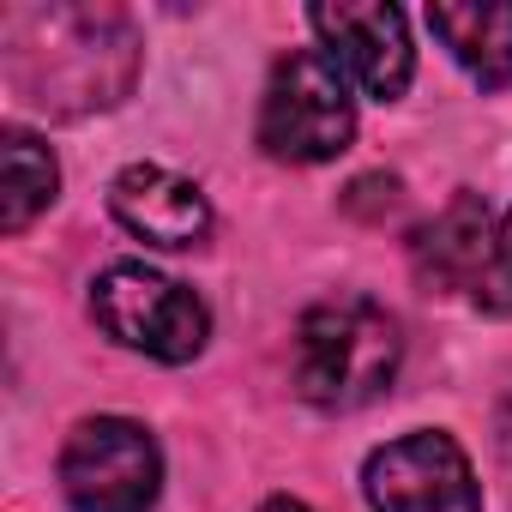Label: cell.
Here are the masks:
<instances>
[{
  "mask_svg": "<svg viewBox=\"0 0 512 512\" xmlns=\"http://www.w3.org/2000/svg\"><path fill=\"white\" fill-rule=\"evenodd\" d=\"M356 139V103L344 73L320 49H296L272 67L260 103V145L278 163H332Z\"/></svg>",
  "mask_w": 512,
  "mask_h": 512,
  "instance_id": "3957f363",
  "label": "cell"
},
{
  "mask_svg": "<svg viewBox=\"0 0 512 512\" xmlns=\"http://www.w3.org/2000/svg\"><path fill=\"white\" fill-rule=\"evenodd\" d=\"M494 247V217L476 193H458L422 235H416V278L428 290H476Z\"/></svg>",
  "mask_w": 512,
  "mask_h": 512,
  "instance_id": "9c48e42d",
  "label": "cell"
},
{
  "mask_svg": "<svg viewBox=\"0 0 512 512\" xmlns=\"http://www.w3.org/2000/svg\"><path fill=\"white\" fill-rule=\"evenodd\" d=\"M404 362L398 320L368 296H332L296 326V392L314 410H362L392 392Z\"/></svg>",
  "mask_w": 512,
  "mask_h": 512,
  "instance_id": "7a4b0ae2",
  "label": "cell"
},
{
  "mask_svg": "<svg viewBox=\"0 0 512 512\" xmlns=\"http://www.w3.org/2000/svg\"><path fill=\"white\" fill-rule=\"evenodd\" d=\"M428 31L446 43V55L482 85H512V0H476V7H428Z\"/></svg>",
  "mask_w": 512,
  "mask_h": 512,
  "instance_id": "30bf717a",
  "label": "cell"
},
{
  "mask_svg": "<svg viewBox=\"0 0 512 512\" xmlns=\"http://www.w3.org/2000/svg\"><path fill=\"white\" fill-rule=\"evenodd\" d=\"M260 512H314V506H302V500H290V494H272Z\"/></svg>",
  "mask_w": 512,
  "mask_h": 512,
  "instance_id": "4fadbf2b",
  "label": "cell"
},
{
  "mask_svg": "<svg viewBox=\"0 0 512 512\" xmlns=\"http://www.w3.org/2000/svg\"><path fill=\"white\" fill-rule=\"evenodd\" d=\"M163 488V452L133 416H91L61 446V494L73 512H151Z\"/></svg>",
  "mask_w": 512,
  "mask_h": 512,
  "instance_id": "5b68a950",
  "label": "cell"
},
{
  "mask_svg": "<svg viewBox=\"0 0 512 512\" xmlns=\"http://www.w3.org/2000/svg\"><path fill=\"white\" fill-rule=\"evenodd\" d=\"M61 187V169H55V151L25 133V127H7L0 133V229L19 235Z\"/></svg>",
  "mask_w": 512,
  "mask_h": 512,
  "instance_id": "8fae6325",
  "label": "cell"
},
{
  "mask_svg": "<svg viewBox=\"0 0 512 512\" xmlns=\"http://www.w3.org/2000/svg\"><path fill=\"white\" fill-rule=\"evenodd\" d=\"M0 49L7 85L49 115L115 109L139 79V37L109 7H13Z\"/></svg>",
  "mask_w": 512,
  "mask_h": 512,
  "instance_id": "6da1fadb",
  "label": "cell"
},
{
  "mask_svg": "<svg viewBox=\"0 0 512 512\" xmlns=\"http://www.w3.org/2000/svg\"><path fill=\"white\" fill-rule=\"evenodd\" d=\"M91 320L121 350H139V356L169 362V368L193 362L205 350V338H211L205 302L187 284H175V278H163V272H151L139 260H121L91 284Z\"/></svg>",
  "mask_w": 512,
  "mask_h": 512,
  "instance_id": "277c9868",
  "label": "cell"
},
{
  "mask_svg": "<svg viewBox=\"0 0 512 512\" xmlns=\"http://www.w3.org/2000/svg\"><path fill=\"white\" fill-rule=\"evenodd\" d=\"M109 211L151 247H199L211 235V199L163 163H127L109 181Z\"/></svg>",
  "mask_w": 512,
  "mask_h": 512,
  "instance_id": "ba28073f",
  "label": "cell"
},
{
  "mask_svg": "<svg viewBox=\"0 0 512 512\" xmlns=\"http://www.w3.org/2000/svg\"><path fill=\"white\" fill-rule=\"evenodd\" d=\"M488 314H512V211L494 223V247H488V266L470 290Z\"/></svg>",
  "mask_w": 512,
  "mask_h": 512,
  "instance_id": "7c38bea8",
  "label": "cell"
},
{
  "mask_svg": "<svg viewBox=\"0 0 512 512\" xmlns=\"http://www.w3.org/2000/svg\"><path fill=\"white\" fill-rule=\"evenodd\" d=\"M500 452H506V464H512V410H506V422H500Z\"/></svg>",
  "mask_w": 512,
  "mask_h": 512,
  "instance_id": "5bb4252c",
  "label": "cell"
},
{
  "mask_svg": "<svg viewBox=\"0 0 512 512\" xmlns=\"http://www.w3.org/2000/svg\"><path fill=\"white\" fill-rule=\"evenodd\" d=\"M308 25L320 31V55L374 103H398L416 79L410 19L380 0H338V7H308Z\"/></svg>",
  "mask_w": 512,
  "mask_h": 512,
  "instance_id": "52a82bcc",
  "label": "cell"
},
{
  "mask_svg": "<svg viewBox=\"0 0 512 512\" xmlns=\"http://www.w3.org/2000/svg\"><path fill=\"white\" fill-rule=\"evenodd\" d=\"M362 488L374 512H482L476 470L464 446L440 428H416L362 464Z\"/></svg>",
  "mask_w": 512,
  "mask_h": 512,
  "instance_id": "8992f818",
  "label": "cell"
}]
</instances>
